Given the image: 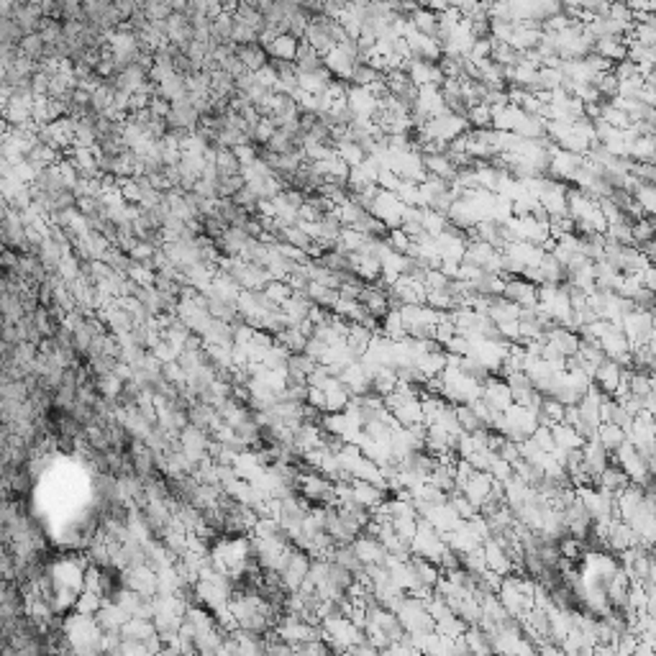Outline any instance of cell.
Returning <instances> with one entry per match:
<instances>
[{"mask_svg":"<svg viewBox=\"0 0 656 656\" xmlns=\"http://www.w3.org/2000/svg\"><path fill=\"white\" fill-rule=\"evenodd\" d=\"M613 462L621 464L623 469L628 472L631 482H636V485H641V487H648V485L654 482V474H651V469H648L646 459L639 454L636 444H631L628 438H625V441H623V444L613 451Z\"/></svg>","mask_w":656,"mask_h":656,"instance_id":"obj_1","label":"cell"},{"mask_svg":"<svg viewBox=\"0 0 656 656\" xmlns=\"http://www.w3.org/2000/svg\"><path fill=\"white\" fill-rule=\"evenodd\" d=\"M311 564H313V556L308 554V551H303V549L295 546L290 562H287L285 569L279 572V577H282V587H285L287 592H297V589L303 587V582L308 580Z\"/></svg>","mask_w":656,"mask_h":656,"instance_id":"obj_2","label":"cell"},{"mask_svg":"<svg viewBox=\"0 0 656 656\" xmlns=\"http://www.w3.org/2000/svg\"><path fill=\"white\" fill-rule=\"evenodd\" d=\"M503 295L508 297V300L518 303L521 308L539 305V285H533V282L526 277H508L505 279Z\"/></svg>","mask_w":656,"mask_h":656,"instance_id":"obj_3","label":"cell"},{"mask_svg":"<svg viewBox=\"0 0 656 656\" xmlns=\"http://www.w3.org/2000/svg\"><path fill=\"white\" fill-rule=\"evenodd\" d=\"M354 549H356V554H359V559H362L364 564H387V549L385 544L379 539H374V536H367V533H359L356 539H354L352 544Z\"/></svg>","mask_w":656,"mask_h":656,"instance_id":"obj_4","label":"cell"},{"mask_svg":"<svg viewBox=\"0 0 656 656\" xmlns=\"http://www.w3.org/2000/svg\"><path fill=\"white\" fill-rule=\"evenodd\" d=\"M582 456H585V464L589 467V472L595 474V480H598V474L603 469H605L607 464L613 462V454L607 451L605 446L600 444V438H589V441H585V446H582Z\"/></svg>","mask_w":656,"mask_h":656,"instance_id":"obj_5","label":"cell"},{"mask_svg":"<svg viewBox=\"0 0 656 656\" xmlns=\"http://www.w3.org/2000/svg\"><path fill=\"white\" fill-rule=\"evenodd\" d=\"M485 559H487V569H492V572H497V574H503V577H508V574H513V569H515V564H513V559L508 556V551H505L500 544H497L492 536H490L485 544Z\"/></svg>","mask_w":656,"mask_h":656,"instance_id":"obj_6","label":"cell"},{"mask_svg":"<svg viewBox=\"0 0 656 656\" xmlns=\"http://www.w3.org/2000/svg\"><path fill=\"white\" fill-rule=\"evenodd\" d=\"M621 379H623V367L615 362V359H610V356H607L605 362L595 370V385L610 397L615 395V390H618V385H621Z\"/></svg>","mask_w":656,"mask_h":656,"instance_id":"obj_7","label":"cell"},{"mask_svg":"<svg viewBox=\"0 0 656 656\" xmlns=\"http://www.w3.org/2000/svg\"><path fill=\"white\" fill-rule=\"evenodd\" d=\"M352 485H354V500L362 505V508H367L370 513L377 508V505H382L387 500V490L374 485V482L354 480Z\"/></svg>","mask_w":656,"mask_h":656,"instance_id":"obj_8","label":"cell"},{"mask_svg":"<svg viewBox=\"0 0 656 656\" xmlns=\"http://www.w3.org/2000/svg\"><path fill=\"white\" fill-rule=\"evenodd\" d=\"M595 485H598V487H603V490H607V492H613V495H618V492H623V490L631 485V477H628V472L623 469L621 464L610 462L605 469L598 474Z\"/></svg>","mask_w":656,"mask_h":656,"instance_id":"obj_9","label":"cell"},{"mask_svg":"<svg viewBox=\"0 0 656 656\" xmlns=\"http://www.w3.org/2000/svg\"><path fill=\"white\" fill-rule=\"evenodd\" d=\"M492 485H495V477L490 474V472H474L472 474V480L464 485V495L469 497L474 505H485V500L490 497V492H492Z\"/></svg>","mask_w":656,"mask_h":656,"instance_id":"obj_10","label":"cell"},{"mask_svg":"<svg viewBox=\"0 0 656 656\" xmlns=\"http://www.w3.org/2000/svg\"><path fill=\"white\" fill-rule=\"evenodd\" d=\"M600 346H603V352H605V356H610V359H618L621 354L631 352V341H628V336L623 334L621 326H610L603 334V338H600Z\"/></svg>","mask_w":656,"mask_h":656,"instance_id":"obj_11","label":"cell"},{"mask_svg":"<svg viewBox=\"0 0 656 656\" xmlns=\"http://www.w3.org/2000/svg\"><path fill=\"white\" fill-rule=\"evenodd\" d=\"M295 67L297 72H316V69H323V54H320L313 44H308L303 39L300 42V49H297V57H295Z\"/></svg>","mask_w":656,"mask_h":656,"instance_id":"obj_12","label":"cell"},{"mask_svg":"<svg viewBox=\"0 0 656 656\" xmlns=\"http://www.w3.org/2000/svg\"><path fill=\"white\" fill-rule=\"evenodd\" d=\"M297 49H300V39L293 34H279L275 42L267 46L272 59H287V62H295L297 57Z\"/></svg>","mask_w":656,"mask_h":656,"instance_id":"obj_13","label":"cell"},{"mask_svg":"<svg viewBox=\"0 0 656 656\" xmlns=\"http://www.w3.org/2000/svg\"><path fill=\"white\" fill-rule=\"evenodd\" d=\"M551 431H554L556 446H562V449H567V451H572V449H582V446H585V436H582V433L574 429V426H569V423H554V426H551Z\"/></svg>","mask_w":656,"mask_h":656,"instance_id":"obj_14","label":"cell"},{"mask_svg":"<svg viewBox=\"0 0 656 656\" xmlns=\"http://www.w3.org/2000/svg\"><path fill=\"white\" fill-rule=\"evenodd\" d=\"M449 505H451L456 513H459V518H462V521H472L474 515H480V513H482L480 505L472 503V500H469L467 495H464L462 490H454V492H449Z\"/></svg>","mask_w":656,"mask_h":656,"instance_id":"obj_15","label":"cell"},{"mask_svg":"<svg viewBox=\"0 0 656 656\" xmlns=\"http://www.w3.org/2000/svg\"><path fill=\"white\" fill-rule=\"evenodd\" d=\"M598 438H600V444L605 446L607 451L613 454L615 449H618V446H621L628 436H625V429H623V426H615V423H603V426L598 429Z\"/></svg>","mask_w":656,"mask_h":656,"instance_id":"obj_16","label":"cell"},{"mask_svg":"<svg viewBox=\"0 0 656 656\" xmlns=\"http://www.w3.org/2000/svg\"><path fill=\"white\" fill-rule=\"evenodd\" d=\"M456 418H459V426H462V431H467V433H474V431H480V429H487V426L480 421V415L474 413V408H472L469 403H459V405H456Z\"/></svg>","mask_w":656,"mask_h":656,"instance_id":"obj_17","label":"cell"},{"mask_svg":"<svg viewBox=\"0 0 656 656\" xmlns=\"http://www.w3.org/2000/svg\"><path fill=\"white\" fill-rule=\"evenodd\" d=\"M467 121H469V126H472V128H492V121H495V110L490 108L487 103L472 105L469 113H467Z\"/></svg>","mask_w":656,"mask_h":656,"instance_id":"obj_18","label":"cell"},{"mask_svg":"<svg viewBox=\"0 0 656 656\" xmlns=\"http://www.w3.org/2000/svg\"><path fill=\"white\" fill-rule=\"evenodd\" d=\"M103 605H105V598L98 595V592H93V589H83L80 598H77V603H75L77 610H80V613H87V615H95Z\"/></svg>","mask_w":656,"mask_h":656,"instance_id":"obj_19","label":"cell"},{"mask_svg":"<svg viewBox=\"0 0 656 656\" xmlns=\"http://www.w3.org/2000/svg\"><path fill=\"white\" fill-rule=\"evenodd\" d=\"M246 185L244 175H231V177H218V198H234L241 187Z\"/></svg>","mask_w":656,"mask_h":656,"instance_id":"obj_20","label":"cell"},{"mask_svg":"<svg viewBox=\"0 0 656 656\" xmlns=\"http://www.w3.org/2000/svg\"><path fill=\"white\" fill-rule=\"evenodd\" d=\"M490 474L495 477L497 482H508L510 477H515V469H513V462H508V459H503V456H497L492 459V464H490Z\"/></svg>","mask_w":656,"mask_h":656,"instance_id":"obj_21","label":"cell"},{"mask_svg":"<svg viewBox=\"0 0 656 656\" xmlns=\"http://www.w3.org/2000/svg\"><path fill=\"white\" fill-rule=\"evenodd\" d=\"M264 293L270 295L275 303L282 305L287 297L293 295V287H290V282H282V279H270V282H267V287H264Z\"/></svg>","mask_w":656,"mask_h":656,"instance_id":"obj_22","label":"cell"},{"mask_svg":"<svg viewBox=\"0 0 656 656\" xmlns=\"http://www.w3.org/2000/svg\"><path fill=\"white\" fill-rule=\"evenodd\" d=\"M530 438H533V441H536V444H539L544 451H549V454H551V451L556 449L554 431H551V426H544V423H541L539 429L533 431V436H530Z\"/></svg>","mask_w":656,"mask_h":656,"instance_id":"obj_23","label":"cell"},{"mask_svg":"<svg viewBox=\"0 0 656 656\" xmlns=\"http://www.w3.org/2000/svg\"><path fill=\"white\" fill-rule=\"evenodd\" d=\"M152 354H154V356H157V359H159L162 364H167V362H175L177 356H180V352H177L175 346L169 344L167 338H162L159 344L154 346V352H152Z\"/></svg>","mask_w":656,"mask_h":656,"instance_id":"obj_24","label":"cell"},{"mask_svg":"<svg viewBox=\"0 0 656 656\" xmlns=\"http://www.w3.org/2000/svg\"><path fill=\"white\" fill-rule=\"evenodd\" d=\"M308 405L318 408L320 413H326V390L318 385H308Z\"/></svg>","mask_w":656,"mask_h":656,"instance_id":"obj_25","label":"cell"},{"mask_svg":"<svg viewBox=\"0 0 656 656\" xmlns=\"http://www.w3.org/2000/svg\"><path fill=\"white\" fill-rule=\"evenodd\" d=\"M644 285L656 293V264H648L646 270H644Z\"/></svg>","mask_w":656,"mask_h":656,"instance_id":"obj_26","label":"cell"}]
</instances>
